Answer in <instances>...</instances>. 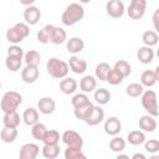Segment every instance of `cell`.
Masks as SVG:
<instances>
[{"label":"cell","mask_w":159,"mask_h":159,"mask_svg":"<svg viewBox=\"0 0 159 159\" xmlns=\"http://www.w3.org/2000/svg\"><path fill=\"white\" fill-rule=\"evenodd\" d=\"M103 128L108 135L113 137V135L119 134V132L122 130V123L117 117H109L108 119H106Z\"/></svg>","instance_id":"cell-16"},{"label":"cell","mask_w":159,"mask_h":159,"mask_svg":"<svg viewBox=\"0 0 159 159\" xmlns=\"http://www.w3.org/2000/svg\"><path fill=\"white\" fill-rule=\"evenodd\" d=\"M159 80V67L155 70H145L140 76V84L143 87H153Z\"/></svg>","instance_id":"cell-9"},{"label":"cell","mask_w":159,"mask_h":159,"mask_svg":"<svg viewBox=\"0 0 159 159\" xmlns=\"http://www.w3.org/2000/svg\"><path fill=\"white\" fill-rule=\"evenodd\" d=\"M17 128H11V127H5L0 132V138L4 143H14L17 138Z\"/></svg>","instance_id":"cell-25"},{"label":"cell","mask_w":159,"mask_h":159,"mask_svg":"<svg viewBox=\"0 0 159 159\" xmlns=\"http://www.w3.org/2000/svg\"><path fill=\"white\" fill-rule=\"evenodd\" d=\"M143 92H144V87H143L140 83H130V84H128L127 88H125L127 96L133 97V98L140 97Z\"/></svg>","instance_id":"cell-38"},{"label":"cell","mask_w":159,"mask_h":159,"mask_svg":"<svg viewBox=\"0 0 159 159\" xmlns=\"http://www.w3.org/2000/svg\"><path fill=\"white\" fill-rule=\"evenodd\" d=\"M56 109V102L51 97H42L37 102V111L45 116L52 114Z\"/></svg>","instance_id":"cell-12"},{"label":"cell","mask_w":159,"mask_h":159,"mask_svg":"<svg viewBox=\"0 0 159 159\" xmlns=\"http://www.w3.org/2000/svg\"><path fill=\"white\" fill-rule=\"evenodd\" d=\"M80 2H82V4H88V2H91V0H80Z\"/></svg>","instance_id":"cell-48"},{"label":"cell","mask_w":159,"mask_h":159,"mask_svg":"<svg viewBox=\"0 0 159 159\" xmlns=\"http://www.w3.org/2000/svg\"><path fill=\"white\" fill-rule=\"evenodd\" d=\"M68 67L71 68L72 72H75L77 75H82L87 70V61L83 60V58L77 57L76 55H73L68 60Z\"/></svg>","instance_id":"cell-15"},{"label":"cell","mask_w":159,"mask_h":159,"mask_svg":"<svg viewBox=\"0 0 159 159\" xmlns=\"http://www.w3.org/2000/svg\"><path fill=\"white\" fill-rule=\"evenodd\" d=\"M1 86H2V84H1V82H0V88H1Z\"/></svg>","instance_id":"cell-49"},{"label":"cell","mask_w":159,"mask_h":159,"mask_svg":"<svg viewBox=\"0 0 159 159\" xmlns=\"http://www.w3.org/2000/svg\"><path fill=\"white\" fill-rule=\"evenodd\" d=\"M124 148H125V140L122 137L113 135V138L109 142V149L114 153H120L122 150H124Z\"/></svg>","instance_id":"cell-35"},{"label":"cell","mask_w":159,"mask_h":159,"mask_svg":"<svg viewBox=\"0 0 159 159\" xmlns=\"http://www.w3.org/2000/svg\"><path fill=\"white\" fill-rule=\"evenodd\" d=\"M19 1H20V4L24 5V6H30V5H32L36 0H19Z\"/></svg>","instance_id":"cell-46"},{"label":"cell","mask_w":159,"mask_h":159,"mask_svg":"<svg viewBox=\"0 0 159 159\" xmlns=\"http://www.w3.org/2000/svg\"><path fill=\"white\" fill-rule=\"evenodd\" d=\"M153 1H154V0H153Z\"/></svg>","instance_id":"cell-50"},{"label":"cell","mask_w":159,"mask_h":159,"mask_svg":"<svg viewBox=\"0 0 159 159\" xmlns=\"http://www.w3.org/2000/svg\"><path fill=\"white\" fill-rule=\"evenodd\" d=\"M137 57L142 63L148 65L154 60V50L152 47L144 45V46L139 47V50L137 51Z\"/></svg>","instance_id":"cell-21"},{"label":"cell","mask_w":159,"mask_h":159,"mask_svg":"<svg viewBox=\"0 0 159 159\" xmlns=\"http://www.w3.org/2000/svg\"><path fill=\"white\" fill-rule=\"evenodd\" d=\"M46 70H47V73L52 78H58V80H62L70 72L68 63L62 61V60H60V58H57V57H51L47 61Z\"/></svg>","instance_id":"cell-3"},{"label":"cell","mask_w":159,"mask_h":159,"mask_svg":"<svg viewBox=\"0 0 159 159\" xmlns=\"http://www.w3.org/2000/svg\"><path fill=\"white\" fill-rule=\"evenodd\" d=\"M106 11L107 15L113 19H119L125 12V6L122 0H109L106 4Z\"/></svg>","instance_id":"cell-8"},{"label":"cell","mask_w":159,"mask_h":159,"mask_svg":"<svg viewBox=\"0 0 159 159\" xmlns=\"http://www.w3.org/2000/svg\"><path fill=\"white\" fill-rule=\"evenodd\" d=\"M77 87H78V83L75 78L72 77H63L60 82V89L63 94H73L76 91H77Z\"/></svg>","instance_id":"cell-17"},{"label":"cell","mask_w":159,"mask_h":159,"mask_svg":"<svg viewBox=\"0 0 159 159\" xmlns=\"http://www.w3.org/2000/svg\"><path fill=\"white\" fill-rule=\"evenodd\" d=\"M127 140L132 145H140L145 142V134L143 130H132L128 133Z\"/></svg>","instance_id":"cell-28"},{"label":"cell","mask_w":159,"mask_h":159,"mask_svg":"<svg viewBox=\"0 0 159 159\" xmlns=\"http://www.w3.org/2000/svg\"><path fill=\"white\" fill-rule=\"evenodd\" d=\"M84 17V9L78 2L70 4L62 12L61 21L65 26H73Z\"/></svg>","instance_id":"cell-1"},{"label":"cell","mask_w":159,"mask_h":159,"mask_svg":"<svg viewBox=\"0 0 159 159\" xmlns=\"http://www.w3.org/2000/svg\"><path fill=\"white\" fill-rule=\"evenodd\" d=\"M116 71H118L122 76H123V78H125V77H128L130 73H132V67H130V65H129V62H127L125 60H119V61H117L116 63H114V67H113Z\"/></svg>","instance_id":"cell-33"},{"label":"cell","mask_w":159,"mask_h":159,"mask_svg":"<svg viewBox=\"0 0 159 159\" xmlns=\"http://www.w3.org/2000/svg\"><path fill=\"white\" fill-rule=\"evenodd\" d=\"M22 120L26 125H34L35 123L39 122V111L34 107H29L24 111L22 113Z\"/></svg>","instance_id":"cell-23"},{"label":"cell","mask_w":159,"mask_h":159,"mask_svg":"<svg viewBox=\"0 0 159 159\" xmlns=\"http://www.w3.org/2000/svg\"><path fill=\"white\" fill-rule=\"evenodd\" d=\"M153 25H154V31L158 32L159 31V9H157L154 11V15H153Z\"/></svg>","instance_id":"cell-45"},{"label":"cell","mask_w":159,"mask_h":159,"mask_svg":"<svg viewBox=\"0 0 159 159\" xmlns=\"http://www.w3.org/2000/svg\"><path fill=\"white\" fill-rule=\"evenodd\" d=\"M93 106H94V104L89 101V102H87V103H84V104H82V106L76 107V108L73 109L75 117H76L77 119H81V120H86V118H87L88 114L91 113Z\"/></svg>","instance_id":"cell-24"},{"label":"cell","mask_w":159,"mask_h":159,"mask_svg":"<svg viewBox=\"0 0 159 159\" xmlns=\"http://www.w3.org/2000/svg\"><path fill=\"white\" fill-rule=\"evenodd\" d=\"M142 41H143V43H144L145 46H149V47L155 46V45L158 43V41H159V35H158V32H155L154 30H148V31L143 32V35H142Z\"/></svg>","instance_id":"cell-30"},{"label":"cell","mask_w":159,"mask_h":159,"mask_svg":"<svg viewBox=\"0 0 159 159\" xmlns=\"http://www.w3.org/2000/svg\"><path fill=\"white\" fill-rule=\"evenodd\" d=\"M93 97H94V101L99 104V106H103V104H107L109 101H111V92L106 88H98V89H94L93 91Z\"/></svg>","instance_id":"cell-27"},{"label":"cell","mask_w":159,"mask_h":159,"mask_svg":"<svg viewBox=\"0 0 159 159\" xmlns=\"http://www.w3.org/2000/svg\"><path fill=\"white\" fill-rule=\"evenodd\" d=\"M21 63H22L21 58H17V57H14V56H6L5 66L9 71H11V72L19 71L21 68Z\"/></svg>","instance_id":"cell-37"},{"label":"cell","mask_w":159,"mask_h":159,"mask_svg":"<svg viewBox=\"0 0 159 159\" xmlns=\"http://www.w3.org/2000/svg\"><path fill=\"white\" fill-rule=\"evenodd\" d=\"M21 103H22V96L19 92L7 91L4 93L2 98H1L0 107L4 113H9V112H15Z\"/></svg>","instance_id":"cell-4"},{"label":"cell","mask_w":159,"mask_h":159,"mask_svg":"<svg viewBox=\"0 0 159 159\" xmlns=\"http://www.w3.org/2000/svg\"><path fill=\"white\" fill-rule=\"evenodd\" d=\"M97 87V78L94 76H84L80 81V88L83 93H91Z\"/></svg>","instance_id":"cell-22"},{"label":"cell","mask_w":159,"mask_h":159,"mask_svg":"<svg viewBox=\"0 0 159 159\" xmlns=\"http://www.w3.org/2000/svg\"><path fill=\"white\" fill-rule=\"evenodd\" d=\"M111 68H112V67H111L107 62H101V63H98V65L96 66V70H94V77H96L97 80H99V81H106L107 75H108V72H109Z\"/></svg>","instance_id":"cell-31"},{"label":"cell","mask_w":159,"mask_h":159,"mask_svg":"<svg viewBox=\"0 0 159 159\" xmlns=\"http://www.w3.org/2000/svg\"><path fill=\"white\" fill-rule=\"evenodd\" d=\"M87 102H89V98H88V96L86 93H77L71 99V104L73 106V108H76L78 106H82V104H84Z\"/></svg>","instance_id":"cell-42"},{"label":"cell","mask_w":159,"mask_h":159,"mask_svg":"<svg viewBox=\"0 0 159 159\" xmlns=\"http://www.w3.org/2000/svg\"><path fill=\"white\" fill-rule=\"evenodd\" d=\"M142 106L143 108L148 112V114L153 117H158L159 111H158V98L157 93L153 89H147L142 93Z\"/></svg>","instance_id":"cell-5"},{"label":"cell","mask_w":159,"mask_h":159,"mask_svg":"<svg viewBox=\"0 0 159 159\" xmlns=\"http://www.w3.org/2000/svg\"><path fill=\"white\" fill-rule=\"evenodd\" d=\"M147 9V0H130L127 14L133 20H139L144 16Z\"/></svg>","instance_id":"cell-6"},{"label":"cell","mask_w":159,"mask_h":159,"mask_svg":"<svg viewBox=\"0 0 159 159\" xmlns=\"http://www.w3.org/2000/svg\"><path fill=\"white\" fill-rule=\"evenodd\" d=\"M67 41V34L62 27H57L53 25L50 35V42L53 45H61Z\"/></svg>","instance_id":"cell-20"},{"label":"cell","mask_w":159,"mask_h":159,"mask_svg":"<svg viewBox=\"0 0 159 159\" xmlns=\"http://www.w3.org/2000/svg\"><path fill=\"white\" fill-rule=\"evenodd\" d=\"M46 132H47V128H46V125L43 123L37 122L34 125H31V134L37 140H42L45 134H46Z\"/></svg>","instance_id":"cell-34"},{"label":"cell","mask_w":159,"mask_h":159,"mask_svg":"<svg viewBox=\"0 0 159 159\" xmlns=\"http://www.w3.org/2000/svg\"><path fill=\"white\" fill-rule=\"evenodd\" d=\"M24 60H25V63L26 65L39 66L40 62H41V55L37 51H35V50H30V51H27L24 55Z\"/></svg>","instance_id":"cell-32"},{"label":"cell","mask_w":159,"mask_h":159,"mask_svg":"<svg viewBox=\"0 0 159 159\" xmlns=\"http://www.w3.org/2000/svg\"><path fill=\"white\" fill-rule=\"evenodd\" d=\"M24 50L17 46V45H12L7 48V56H14V57H17V58H24Z\"/></svg>","instance_id":"cell-44"},{"label":"cell","mask_w":159,"mask_h":159,"mask_svg":"<svg viewBox=\"0 0 159 159\" xmlns=\"http://www.w3.org/2000/svg\"><path fill=\"white\" fill-rule=\"evenodd\" d=\"M133 159H145V155L144 154H140V153H135V154H133V157H132Z\"/></svg>","instance_id":"cell-47"},{"label":"cell","mask_w":159,"mask_h":159,"mask_svg":"<svg viewBox=\"0 0 159 159\" xmlns=\"http://www.w3.org/2000/svg\"><path fill=\"white\" fill-rule=\"evenodd\" d=\"M40 71H39V66H30L26 65L22 70H21V80L25 83H34L36 82V80L39 78Z\"/></svg>","instance_id":"cell-14"},{"label":"cell","mask_w":159,"mask_h":159,"mask_svg":"<svg viewBox=\"0 0 159 159\" xmlns=\"http://www.w3.org/2000/svg\"><path fill=\"white\" fill-rule=\"evenodd\" d=\"M29 35H30V26L26 22H17L12 27L7 29L6 40L12 45H17L21 41H24V39H26Z\"/></svg>","instance_id":"cell-2"},{"label":"cell","mask_w":159,"mask_h":159,"mask_svg":"<svg viewBox=\"0 0 159 159\" xmlns=\"http://www.w3.org/2000/svg\"><path fill=\"white\" fill-rule=\"evenodd\" d=\"M53 25L48 24L45 25L39 32H37V41L40 43H48L50 42V35H51V30H52Z\"/></svg>","instance_id":"cell-36"},{"label":"cell","mask_w":159,"mask_h":159,"mask_svg":"<svg viewBox=\"0 0 159 159\" xmlns=\"http://www.w3.org/2000/svg\"><path fill=\"white\" fill-rule=\"evenodd\" d=\"M123 76L118 72V71H116L114 68H111L109 70V72H108V75H107V78H106V81L109 83V84H112V86H117V84H120L122 82H123Z\"/></svg>","instance_id":"cell-41"},{"label":"cell","mask_w":159,"mask_h":159,"mask_svg":"<svg viewBox=\"0 0 159 159\" xmlns=\"http://www.w3.org/2000/svg\"><path fill=\"white\" fill-rule=\"evenodd\" d=\"M42 155L46 159H56L60 155V145L58 144H43Z\"/></svg>","instance_id":"cell-29"},{"label":"cell","mask_w":159,"mask_h":159,"mask_svg":"<svg viewBox=\"0 0 159 159\" xmlns=\"http://www.w3.org/2000/svg\"><path fill=\"white\" fill-rule=\"evenodd\" d=\"M43 144H58L60 142V133L56 129H47L43 139L41 140Z\"/></svg>","instance_id":"cell-40"},{"label":"cell","mask_w":159,"mask_h":159,"mask_svg":"<svg viewBox=\"0 0 159 159\" xmlns=\"http://www.w3.org/2000/svg\"><path fill=\"white\" fill-rule=\"evenodd\" d=\"M144 148H145V150L148 153H152V154L158 153L159 152V140L158 139H149V140L145 139Z\"/></svg>","instance_id":"cell-43"},{"label":"cell","mask_w":159,"mask_h":159,"mask_svg":"<svg viewBox=\"0 0 159 159\" xmlns=\"http://www.w3.org/2000/svg\"><path fill=\"white\" fill-rule=\"evenodd\" d=\"M40 153V147L35 143H26L20 148V159H36Z\"/></svg>","instance_id":"cell-11"},{"label":"cell","mask_w":159,"mask_h":159,"mask_svg":"<svg viewBox=\"0 0 159 159\" xmlns=\"http://www.w3.org/2000/svg\"><path fill=\"white\" fill-rule=\"evenodd\" d=\"M40 19H41V11L37 6L34 5L26 6V9L24 10V20L29 26L36 25L40 21Z\"/></svg>","instance_id":"cell-10"},{"label":"cell","mask_w":159,"mask_h":159,"mask_svg":"<svg viewBox=\"0 0 159 159\" xmlns=\"http://www.w3.org/2000/svg\"><path fill=\"white\" fill-rule=\"evenodd\" d=\"M66 48L70 53L77 55L83 51L84 48V41L81 37H71L70 40L66 41Z\"/></svg>","instance_id":"cell-18"},{"label":"cell","mask_w":159,"mask_h":159,"mask_svg":"<svg viewBox=\"0 0 159 159\" xmlns=\"http://www.w3.org/2000/svg\"><path fill=\"white\" fill-rule=\"evenodd\" d=\"M62 142L67 145V147H75V148H82L83 147V138L80 133L72 130V129H67L62 133L61 135Z\"/></svg>","instance_id":"cell-7"},{"label":"cell","mask_w":159,"mask_h":159,"mask_svg":"<svg viewBox=\"0 0 159 159\" xmlns=\"http://www.w3.org/2000/svg\"><path fill=\"white\" fill-rule=\"evenodd\" d=\"M139 128H140L143 132L153 133V132L157 129V120H155V117H153V116H150V114L142 116V117L139 118Z\"/></svg>","instance_id":"cell-19"},{"label":"cell","mask_w":159,"mask_h":159,"mask_svg":"<svg viewBox=\"0 0 159 159\" xmlns=\"http://www.w3.org/2000/svg\"><path fill=\"white\" fill-rule=\"evenodd\" d=\"M65 158L66 159H86V155L82 152V148H75V147H67L65 150Z\"/></svg>","instance_id":"cell-39"},{"label":"cell","mask_w":159,"mask_h":159,"mask_svg":"<svg viewBox=\"0 0 159 159\" xmlns=\"http://www.w3.org/2000/svg\"><path fill=\"white\" fill-rule=\"evenodd\" d=\"M104 119V111L98 106H93L91 113L88 114V117L86 118V124L91 125V127H94V125H98L99 123H102Z\"/></svg>","instance_id":"cell-13"},{"label":"cell","mask_w":159,"mask_h":159,"mask_svg":"<svg viewBox=\"0 0 159 159\" xmlns=\"http://www.w3.org/2000/svg\"><path fill=\"white\" fill-rule=\"evenodd\" d=\"M20 114L15 111V112H9L5 113L2 117V124L5 127H11V128H17L20 124Z\"/></svg>","instance_id":"cell-26"}]
</instances>
